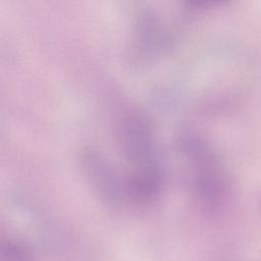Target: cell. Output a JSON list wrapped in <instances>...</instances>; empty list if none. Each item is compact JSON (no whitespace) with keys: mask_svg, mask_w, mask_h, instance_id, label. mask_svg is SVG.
<instances>
[{"mask_svg":"<svg viewBox=\"0 0 261 261\" xmlns=\"http://www.w3.org/2000/svg\"><path fill=\"white\" fill-rule=\"evenodd\" d=\"M116 137L120 150L132 168L156 163L152 130L143 117L128 114L120 118L116 125Z\"/></svg>","mask_w":261,"mask_h":261,"instance_id":"6da1fadb","label":"cell"},{"mask_svg":"<svg viewBox=\"0 0 261 261\" xmlns=\"http://www.w3.org/2000/svg\"><path fill=\"white\" fill-rule=\"evenodd\" d=\"M87 173L91 181L96 187L105 199L114 201L117 200L119 195L118 184L115 179V174L110 168L94 153H88L85 157Z\"/></svg>","mask_w":261,"mask_h":261,"instance_id":"7a4b0ae2","label":"cell"},{"mask_svg":"<svg viewBox=\"0 0 261 261\" xmlns=\"http://www.w3.org/2000/svg\"><path fill=\"white\" fill-rule=\"evenodd\" d=\"M185 7L191 11H202L220 4L224 0H180Z\"/></svg>","mask_w":261,"mask_h":261,"instance_id":"277c9868","label":"cell"},{"mask_svg":"<svg viewBox=\"0 0 261 261\" xmlns=\"http://www.w3.org/2000/svg\"><path fill=\"white\" fill-rule=\"evenodd\" d=\"M0 257V261H34L33 255L27 247L11 240L2 242Z\"/></svg>","mask_w":261,"mask_h":261,"instance_id":"3957f363","label":"cell"}]
</instances>
